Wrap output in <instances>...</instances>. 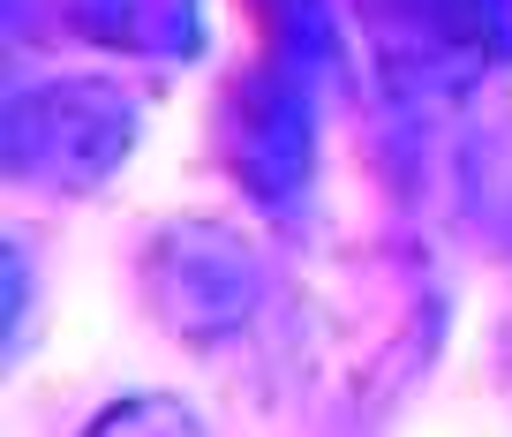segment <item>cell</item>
<instances>
[{
  "label": "cell",
  "instance_id": "5b68a950",
  "mask_svg": "<svg viewBox=\"0 0 512 437\" xmlns=\"http://www.w3.org/2000/svg\"><path fill=\"white\" fill-rule=\"evenodd\" d=\"M61 23L136 61H196L204 46V0H61Z\"/></svg>",
  "mask_w": 512,
  "mask_h": 437
},
{
  "label": "cell",
  "instance_id": "6da1fadb",
  "mask_svg": "<svg viewBox=\"0 0 512 437\" xmlns=\"http://www.w3.org/2000/svg\"><path fill=\"white\" fill-rule=\"evenodd\" d=\"M136 151V98L98 76H61L8 98V174L53 196H91Z\"/></svg>",
  "mask_w": 512,
  "mask_h": 437
},
{
  "label": "cell",
  "instance_id": "52a82bcc",
  "mask_svg": "<svg viewBox=\"0 0 512 437\" xmlns=\"http://www.w3.org/2000/svg\"><path fill=\"white\" fill-rule=\"evenodd\" d=\"M83 437H204V422H196L174 392H128V400H113Z\"/></svg>",
  "mask_w": 512,
  "mask_h": 437
},
{
  "label": "cell",
  "instance_id": "8992f818",
  "mask_svg": "<svg viewBox=\"0 0 512 437\" xmlns=\"http://www.w3.org/2000/svg\"><path fill=\"white\" fill-rule=\"evenodd\" d=\"M256 16L272 31V61L294 68L302 83L339 76V16L332 0H256Z\"/></svg>",
  "mask_w": 512,
  "mask_h": 437
},
{
  "label": "cell",
  "instance_id": "7a4b0ae2",
  "mask_svg": "<svg viewBox=\"0 0 512 437\" xmlns=\"http://www.w3.org/2000/svg\"><path fill=\"white\" fill-rule=\"evenodd\" d=\"M144 294H151V317L181 347H219L249 324L256 294H264V264L219 219H174L144 249Z\"/></svg>",
  "mask_w": 512,
  "mask_h": 437
},
{
  "label": "cell",
  "instance_id": "ba28073f",
  "mask_svg": "<svg viewBox=\"0 0 512 437\" xmlns=\"http://www.w3.org/2000/svg\"><path fill=\"white\" fill-rule=\"evenodd\" d=\"M482 23H490L497 61H512V0H482Z\"/></svg>",
  "mask_w": 512,
  "mask_h": 437
},
{
  "label": "cell",
  "instance_id": "3957f363",
  "mask_svg": "<svg viewBox=\"0 0 512 437\" xmlns=\"http://www.w3.org/2000/svg\"><path fill=\"white\" fill-rule=\"evenodd\" d=\"M219 144H226V174L256 196L264 211H294L317 174V98L294 68L264 61L249 76H234L226 91V121H219Z\"/></svg>",
  "mask_w": 512,
  "mask_h": 437
},
{
  "label": "cell",
  "instance_id": "277c9868",
  "mask_svg": "<svg viewBox=\"0 0 512 437\" xmlns=\"http://www.w3.org/2000/svg\"><path fill=\"white\" fill-rule=\"evenodd\" d=\"M362 38L392 91H467L497 61L482 0H354Z\"/></svg>",
  "mask_w": 512,
  "mask_h": 437
},
{
  "label": "cell",
  "instance_id": "9c48e42d",
  "mask_svg": "<svg viewBox=\"0 0 512 437\" xmlns=\"http://www.w3.org/2000/svg\"><path fill=\"white\" fill-rule=\"evenodd\" d=\"M23 287H31V272H23V249H8V332H23Z\"/></svg>",
  "mask_w": 512,
  "mask_h": 437
}]
</instances>
